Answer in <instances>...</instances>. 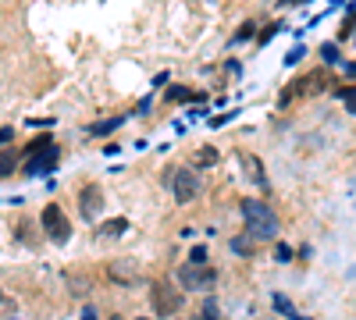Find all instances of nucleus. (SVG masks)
Instances as JSON below:
<instances>
[{
    "instance_id": "f257e3e1",
    "label": "nucleus",
    "mask_w": 356,
    "mask_h": 320,
    "mask_svg": "<svg viewBox=\"0 0 356 320\" xmlns=\"http://www.w3.org/2000/svg\"><path fill=\"white\" fill-rule=\"evenodd\" d=\"M242 221H246V231L249 239H275L278 235V217L275 210L260 200H242Z\"/></svg>"
},
{
    "instance_id": "f03ea898",
    "label": "nucleus",
    "mask_w": 356,
    "mask_h": 320,
    "mask_svg": "<svg viewBox=\"0 0 356 320\" xmlns=\"http://www.w3.org/2000/svg\"><path fill=\"white\" fill-rule=\"evenodd\" d=\"M175 277H178V285H182L185 292H207V288L214 285L218 274H214V267H203V264H193V260H189V264L178 267Z\"/></svg>"
},
{
    "instance_id": "7ed1b4c3",
    "label": "nucleus",
    "mask_w": 356,
    "mask_h": 320,
    "mask_svg": "<svg viewBox=\"0 0 356 320\" xmlns=\"http://www.w3.org/2000/svg\"><path fill=\"white\" fill-rule=\"evenodd\" d=\"M150 306L157 310V317H167V313H178L182 310V295L171 281H157L154 292H150Z\"/></svg>"
},
{
    "instance_id": "20e7f679",
    "label": "nucleus",
    "mask_w": 356,
    "mask_h": 320,
    "mask_svg": "<svg viewBox=\"0 0 356 320\" xmlns=\"http://www.w3.org/2000/svg\"><path fill=\"white\" fill-rule=\"evenodd\" d=\"M43 231L50 235L54 242H68L72 239V221L65 217V210H61L57 203L43 206Z\"/></svg>"
},
{
    "instance_id": "39448f33",
    "label": "nucleus",
    "mask_w": 356,
    "mask_h": 320,
    "mask_svg": "<svg viewBox=\"0 0 356 320\" xmlns=\"http://www.w3.org/2000/svg\"><path fill=\"white\" fill-rule=\"evenodd\" d=\"M171 192H175V200L178 203H189V200H196V192H200V182H196V175L193 171H185V167H178V171H171Z\"/></svg>"
},
{
    "instance_id": "423d86ee",
    "label": "nucleus",
    "mask_w": 356,
    "mask_h": 320,
    "mask_svg": "<svg viewBox=\"0 0 356 320\" xmlns=\"http://www.w3.org/2000/svg\"><path fill=\"white\" fill-rule=\"evenodd\" d=\"M100 206H103V192H100V185H86V189H82V196H78L82 217H86V221H96Z\"/></svg>"
},
{
    "instance_id": "0eeeda50",
    "label": "nucleus",
    "mask_w": 356,
    "mask_h": 320,
    "mask_svg": "<svg viewBox=\"0 0 356 320\" xmlns=\"http://www.w3.org/2000/svg\"><path fill=\"white\" fill-rule=\"evenodd\" d=\"M54 164H57V149L50 146L47 157H43V153H32V160H29L25 171H29V175H39V171H54Z\"/></svg>"
},
{
    "instance_id": "6e6552de",
    "label": "nucleus",
    "mask_w": 356,
    "mask_h": 320,
    "mask_svg": "<svg viewBox=\"0 0 356 320\" xmlns=\"http://www.w3.org/2000/svg\"><path fill=\"white\" fill-rule=\"evenodd\" d=\"M111 277H114V281H121V285H125V281L132 285V281H136V267L125 264V260H118V264H111Z\"/></svg>"
},
{
    "instance_id": "1a4fd4ad",
    "label": "nucleus",
    "mask_w": 356,
    "mask_h": 320,
    "mask_svg": "<svg viewBox=\"0 0 356 320\" xmlns=\"http://www.w3.org/2000/svg\"><path fill=\"white\" fill-rule=\"evenodd\" d=\"M125 231H129V221H125V217H114V221H107V224H100L103 239H118V235H125Z\"/></svg>"
},
{
    "instance_id": "9d476101",
    "label": "nucleus",
    "mask_w": 356,
    "mask_h": 320,
    "mask_svg": "<svg viewBox=\"0 0 356 320\" xmlns=\"http://www.w3.org/2000/svg\"><path fill=\"white\" fill-rule=\"evenodd\" d=\"M239 164H242V167L249 171V175H253V182H257V185H267V178H264V167H260V160H253V157H246V153H242V157H239Z\"/></svg>"
},
{
    "instance_id": "9b49d317",
    "label": "nucleus",
    "mask_w": 356,
    "mask_h": 320,
    "mask_svg": "<svg viewBox=\"0 0 356 320\" xmlns=\"http://www.w3.org/2000/svg\"><path fill=\"white\" fill-rule=\"evenodd\" d=\"M14 167H18V153L14 149H0V175H11Z\"/></svg>"
},
{
    "instance_id": "f8f14e48",
    "label": "nucleus",
    "mask_w": 356,
    "mask_h": 320,
    "mask_svg": "<svg viewBox=\"0 0 356 320\" xmlns=\"http://www.w3.org/2000/svg\"><path fill=\"white\" fill-rule=\"evenodd\" d=\"M218 160V149H211V146H203V149H196V164L200 167H207V164H214Z\"/></svg>"
},
{
    "instance_id": "ddd939ff",
    "label": "nucleus",
    "mask_w": 356,
    "mask_h": 320,
    "mask_svg": "<svg viewBox=\"0 0 356 320\" xmlns=\"http://www.w3.org/2000/svg\"><path fill=\"white\" fill-rule=\"evenodd\" d=\"M121 125V118H111V121H100V125H93V136H111L114 128Z\"/></svg>"
},
{
    "instance_id": "4468645a",
    "label": "nucleus",
    "mask_w": 356,
    "mask_h": 320,
    "mask_svg": "<svg viewBox=\"0 0 356 320\" xmlns=\"http://www.w3.org/2000/svg\"><path fill=\"white\" fill-rule=\"evenodd\" d=\"M39 149H50V136H43V139H32V142L25 146V153L32 157V153H39Z\"/></svg>"
},
{
    "instance_id": "2eb2a0df",
    "label": "nucleus",
    "mask_w": 356,
    "mask_h": 320,
    "mask_svg": "<svg viewBox=\"0 0 356 320\" xmlns=\"http://www.w3.org/2000/svg\"><path fill=\"white\" fill-rule=\"evenodd\" d=\"M339 96H342V100H346V107H349V111H353V114H356V89H342V93H339Z\"/></svg>"
},
{
    "instance_id": "dca6fc26",
    "label": "nucleus",
    "mask_w": 356,
    "mask_h": 320,
    "mask_svg": "<svg viewBox=\"0 0 356 320\" xmlns=\"http://www.w3.org/2000/svg\"><path fill=\"white\" fill-rule=\"evenodd\" d=\"M249 36H253V25H249V21H246V25H242V29L235 32V43H246Z\"/></svg>"
},
{
    "instance_id": "f3484780",
    "label": "nucleus",
    "mask_w": 356,
    "mask_h": 320,
    "mask_svg": "<svg viewBox=\"0 0 356 320\" xmlns=\"http://www.w3.org/2000/svg\"><path fill=\"white\" fill-rule=\"evenodd\" d=\"M321 57H324V64H335V61H339V50H335V47H324Z\"/></svg>"
},
{
    "instance_id": "a211bd4d",
    "label": "nucleus",
    "mask_w": 356,
    "mask_h": 320,
    "mask_svg": "<svg viewBox=\"0 0 356 320\" xmlns=\"http://www.w3.org/2000/svg\"><path fill=\"white\" fill-rule=\"evenodd\" d=\"M189 260H193V264H203V260H207V249H203V246H196V249L189 253Z\"/></svg>"
},
{
    "instance_id": "6ab92c4d",
    "label": "nucleus",
    "mask_w": 356,
    "mask_h": 320,
    "mask_svg": "<svg viewBox=\"0 0 356 320\" xmlns=\"http://www.w3.org/2000/svg\"><path fill=\"white\" fill-rule=\"evenodd\" d=\"M11 136H14V128H0V146H4Z\"/></svg>"
},
{
    "instance_id": "aec40b11",
    "label": "nucleus",
    "mask_w": 356,
    "mask_h": 320,
    "mask_svg": "<svg viewBox=\"0 0 356 320\" xmlns=\"http://www.w3.org/2000/svg\"><path fill=\"white\" fill-rule=\"evenodd\" d=\"M0 303H4V292H0Z\"/></svg>"
},
{
    "instance_id": "412c9836",
    "label": "nucleus",
    "mask_w": 356,
    "mask_h": 320,
    "mask_svg": "<svg viewBox=\"0 0 356 320\" xmlns=\"http://www.w3.org/2000/svg\"><path fill=\"white\" fill-rule=\"evenodd\" d=\"M196 320H203V317H196Z\"/></svg>"
},
{
    "instance_id": "4be33fe9",
    "label": "nucleus",
    "mask_w": 356,
    "mask_h": 320,
    "mask_svg": "<svg viewBox=\"0 0 356 320\" xmlns=\"http://www.w3.org/2000/svg\"><path fill=\"white\" fill-rule=\"evenodd\" d=\"M139 320H146V317H139Z\"/></svg>"
}]
</instances>
